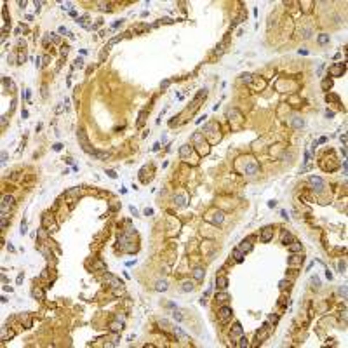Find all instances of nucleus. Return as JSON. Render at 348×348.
<instances>
[{
    "instance_id": "7",
    "label": "nucleus",
    "mask_w": 348,
    "mask_h": 348,
    "mask_svg": "<svg viewBox=\"0 0 348 348\" xmlns=\"http://www.w3.org/2000/svg\"><path fill=\"white\" fill-rule=\"evenodd\" d=\"M310 185L313 186L315 193H322V191H324V188H326L324 179H320L319 176H310Z\"/></svg>"
},
{
    "instance_id": "12",
    "label": "nucleus",
    "mask_w": 348,
    "mask_h": 348,
    "mask_svg": "<svg viewBox=\"0 0 348 348\" xmlns=\"http://www.w3.org/2000/svg\"><path fill=\"white\" fill-rule=\"evenodd\" d=\"M253 78H254V80H251V84H249V85H251L254 91H263V89L266 87V80H263V78H259V80H258V77H253Z\"/></svg>"
},
{
    "instance_id": "1",
    "label": "nucleus",
    "mask_w": 348,
    "mask_h": 348,
    "mask_svg": "<svg viewBox=\"0 0 348 348\" xmlns=\"http://www.w3.org/2000/svg\"><path fill=\"white\" fill-rule=\"evenodd\" d=\"M235 169L242 174H247V176H253L259 171V164L253 159V157H242L237 160L235 164Z\"/></svg>"
},
{
    "instance_id": "19",
    "label": "nucleus",
    "mask_w": 348,
    "mask_h": 348,
    "mask_svg": "<svg viewBox=\"0 0 348 348\" xmlns=\"http://www.w3.org/2000/svg\"><path fill=\"white\" fill-rule=\"evenodd\" d=\"M216 287H218L219 291H225V289L228 287V279H226V277H223V275H221V277H218V279H216Z\"/></svg>"
},
{
    "instance_id": "4",
    "label": "nucleus",
    "mask_w": 348,
    "mask_h": 348,
    "mask_svg": "<svg viewBox=\"0 0 348 348\" xmlns=\"http://www.w3.org/2000/svg\"><path fill=\"white\" fill-rule=\"evenodd\" d=\"M77 136H78V139H80V144H82V150L85 152V153H89V155H92V157H96V153H97V150L96 148H92L91 144H89V141H87V138H85V132L82 131V129H78V132H77Z\"/></svg>"
},
{
    "instance_id": "62",
    "label": "nucleus",
    "mask_w": 348,
    "mask_h": 348,
    "mask_svg": "<svg viewBox=\"0 0 348 348\" xmlns=\"http://www.w3.org/2000/svg\"><path fill=\"white\" fill-rule=\"evenodd\" d=\"M341 153H343V157H346V148L345 146H341Z\"/></svg>"
},
{
    "instance_id": "47",
    "label": "nucleus",
    "mask_w": 348,
    "mask_h": 348,
    "mask_svg": "<svg viewBox=\"0 0 348 348\" xmlns=\"http://www.w3.org/2000/svg\"><path fill=\"white\" fill-rule=\"evenodd\" d=\"M174 317H176V320H179V322L183 320V315H181L179 312H174Z\"/></svg>"
},
{
    "instance_id": "54",
    "label": "nucleus",
    "mask_w": 348,
    "mask_h": 348,
    "mask_svg": "<svg viewBox=\"0 0 348 348\" xmlns=\"http://www.w3.org/2000/svg\"><path fill=\"white\" fill-rule=\"evenodd\" d=\"M322 72H324V65H320V66H319V70H317V75H322Z\"/></svg>"
},
{
    "instance_id": "20",
    "label": "nucleus",
    "mask_w": 348,
    "mask_h": 348,
    "mask_svg": "<svg viewBox=\"0 0 348 348\" xmlns=\"http://www.w3.org/2000/svg\"><path fill=\"white\" fill-rule=\"evenodd\" d=\"M291 124H292V127H294V129H301V127L305 125V120H303L301 117H298V115H294V117L291 118Z\"/></svg>"
},
{
    "instance_id": "33",
    "label": "nucleus",
    "mask_w": 348,
    "mask_h": 348,
    "mask_svg": "<svg viewBox=\"0 0 348 348\" xmlns=\"http://www.w3.org/2000/svg\"><path fill=\"white\" fill-rule=\"evenodd\" d=\"M327 42H329V35L320 33V35H319V44H320V45H324V44H327Z\"/></svg>"
},
{
    "instance_id": "38",
    "label": "nucleus",
    "mask_w": 348,
    "mask_h": 348,
    "mask_svg": "<svg viewBox=\"0 0 348 348\" xmlns=\"http://www.w3.org/2000/svg\"><path fill=\"white\" fill-rule=\"evenodd\" d=\"M326 99H327V101H336V103H339V97H338L336 94H327Z\"/></svg>"
},
{
    "instance_id": "48",
    "label": "nucleus",
    "mask_w": 348,
    "mask_h": 348,
    "mask_svg": "<svg viewBox=\"0 0 348 348\" xmlns=\"http://www.w3.org/2000/svg\"><path fill=\"white\" fill-rule=\"evenodd\" d=\"M5 160H7V153H5V152H2V160H0V162H2V165L5 164Z\"/></svg>"
},
{
    "instance_id": "31",
    "label": "nucleus",
    "mask_w": 348,
    "mask_h": 348,
    "mask_svg": "<svg viewBox=\"0 0 348 348\" xmlns=\"http://www.w3.org/2000/svg\"><path fill=\"white\" fill-rule=\"evenodd\" d=\"M331 87H332V80H331V78H324V80H322V89L327 91V89H331Z\"/></svg>"
},
{
    "instance_id": "56",
    "label": "nucleus",
    "mask_w": 348,
    "mask_h": 348,
    "mask_svg": "<svg viewBox=\"0 0 348 348\" xmlns=\"http://www.w3.org/2000/svg\"><path fill=\"white\" fill-rule=\"evenodd\" d=\"M75 63H77V66H82V63H84V59H82V58H78V59H77V61H75Z\"/></svg>"
},
{
    "instance_id": "35",
    "label": "nucleus",
    "mask_w": 348,
    "mask_h": 348,
    "mask_svg": "<svg viewBox=\"0 0 348 348\" xmlns=\"http://www.w3.org/2000/svg\"><path fill=\"white\" fill-rule=\"evenodd\" d=\"M97 5L101 11H110V2H97Z\"/></svg>"
},
{
    "instance_id": "9",
    "label": "nucleus",
    "mask_w": 348,
    "mask_h": 348,
    "mask_svg": "<svg viewBox=\"0 0 348 348\" xmlns=\"http://www.w3.org/2000/svg\"><path fill=\"white\" fill-rule=\"evenodd\" d=\"M268 336H270V327H268V324H263V327L256 332V341H258V345H259L261 341L268 339Z\"/></svg>"
},
{
    "instance_id": "25",
    "label": "nucleus",
    "mask_w": 348,
    "mask_h": 348,
    "mask_svg": "<svg viewBox=\"0 0 348 348\" xmlns=\"http://www.w3.org/2000/svg\"><path fill=\"white\" fill-rule=\"evenodd\" d=\"M174 202H176V206L183 207V206H186V197L185 195H176L174 197Z\"/></svg>"
},
{
    "instance_id": "52",
    "label": "nucleus",
    "mask_w": 348,
    "mask_h": 348,
    "mask_svg": "<svg viewBox=\"0 0 348 348\" xmlns=\"http://www.w3.org/2000/svg\"><path fill=\"white\" fill-rule=\"evenodd\" d=\"M326 277H327V280H332V273L329 270H326Z\"/></svg>"
},
{
    "instance_id": "40",
    "label": "nucleus",
    "mask_w": 348,
    "mask_h": 348,
    "mask_svg": "<svg viewBox=\"0 0 348 348\" xmlns=\"http://www.w3.org/2000/svg\"><path fill=\"white\" fill-rule=\"evenodd\" d=\"M339 294H341L343 300H346V285H341V287H339Z\"/></svg>"
},
{
    "instance_id": "34",
    "label": "nucleus",
    "mask_w": 348,
    "mask_h": 348,
    "mask_svg": "<svg viewBox=\"0 0 348 348\" xmlns=\"http://www.w3.org/2000/svg\"><path fill=\"white\" fill-rule=\"evenodd\" d=\"M159 326H162V329H164V331H169V329H172V326H171V324H169L167 320H164V319H162V320L159 322Z\"/></svg>"
},
{
    "instance_id": "26",
    "label": "nucleus",
    "mask_w": 348,
    "mask_h": 348,
    "mask_svg": "<svg viewBox=\"0 0 348 348\" xmlns=\"http://www.w3.org/2000/svg\"><path fill=\"white\" fill-rule=\"evenodd\" d=\"M181 289H183L185 292H190V291H193V282H191V280H183V284H181Z\"/></svg>"
},
{
    "instance_id": "2",
    "label": "nucleus",
    "mask_w": 348,
    "mask_h": 348,
    "mask_svg": "<svg viewBox=\"0 0 348 348\" xmlns=\"http://www.w3.org/2000/svg\"><path fill=\"white\" fill-rule=\"evenodd\" d=\"M191 143H193L197 153L200 155V157L209 155V152H211V143L206 141V136H204V134H200V132H193V136H191Z\"/></svg>"
},
{
    "instance_id": "5",
    "label": "nucleus",
    "mask_w": 348,
    "mask_h": 348,
    "mask_svg": "<svg viewBox=\"0 0 348 348\" xmlns=\"http://www.w3.org/2000/svg\"><path fill=\"white\" fill-rule=\"evenodd\" d=\"M204 219L207 223H211V225H221L225 221V214L221 211H211V212H207L204 216Z\"/></svg>"
},
{
    "instance_id": "8",
    "label": "nucleus",
    "mask_w": 348,
    "mask_h": 348,
    "mask_svg": "<svg viewBox=\"0 0 348 348\" xmlns=\"http://www.w3.org/2000/svg\"><path fill=\"white\" fill-rule=\"evenodd\" d=\"M14 206V198L12 195H4L2 197V216H5V212Z\"/></svg>"
},
{
    "instance_id": "49",
    "label": "nucleus",
    "mask_w": 348,
    "mask_h": 348,
    "mask_svg": "<svg viewBox=\"0 0 348 348\" xmlns=\"http://www.w3.org/2000/svg\"><path fill=\"white\" fill-rule=\"evenodd\" d=\"M270 320H272L273 324H277V322H279V317H277V315H270Z\"/></svg>"
},
{
    "instance_id": "53",
    "label": "nucleus",
    "mask_w": 348,
    "mask_h": 348,
    "mask_svg": "<svg viewBox=\"0 0 348 348\" xmlns=\"http://www.w3.org/2000/svg\"><path fill=\"white\" fill-rule=\"evenodd\" d=\"M58 31H59V33H68V30H66L65 26H59V30H58Z\"/></svg>"
},
{
    "instance_id": "23",
    "label": "nucleus",
    "mask_w": 348,
    "mask_h": 348,
    "mask_svg": "<svg viewBox=\"0 0 348 348\" xmlns=\"http://www.w3.org/2000/svg\"><path fill=\"white\" fill-rule=\"evenodd\" d=\"M155 289H157V291H160V292L167 291V289H169V284H167V280H157V284H155Z\"/></svg>"
},
{
    "instance_id": "43",
    "label": "nucleus",
    "mask_w": 348,
    "mask_h": 348,
    "mask_svg": "<svg viewBox=\"0 0 348 348\" xmlns=\"http://www.w3.org/2000/svg\"><path fill=\"white\" fill-rule=\"evenodd\" d=\"M326 117H327V118H332V117H334V112H332V110H326Z\"/></svg>"
},
{
    "instance_id": "60",
    "label": "nucleus",
    "mask_w": 348,
    "mask_h": 348,
    "mask_svg": "<svg viewBox=\"0 0 348 348\" xmlns=\"http://www.w3.org/2000/svg\"><path fill=\"white\" fill-rule=\"evenodd\" d=\"M159 148H160V143H155V144H153V152H157Z\"/></svg>"
},
{
    "instance_id": "32",
    "label": "nucleus",
    "mask_w": 348,
    "mask_h": 348,
    "mask_svg": "<svg viewBox=\"0 0 348 348\" xmlns=\"http://www.w3.org/2000/svg\"><path fill=\"white\" fill-rule=\"evenodd\" d=\"M240 78H242V80H244L247 85H249V84H251V80H253V75H251V73H242V75H240Z\"/></svg>"
},
{
    "instance_id": "14",
    "label": "nucleus",
    "mask_w": 348,
    "mask_h": 348,
    "mask_svg": "<svg viewBox=\"0 0 348 348\" xmlns=\"http://www.w3.org/2000/svg\"><path fill=\"white\" fill-rule=\"evenodd\" d=\"M240 336H244V329L240 327V324H238V322H235V324H233V327H232L230 338H232V339H237V338H240Z\"/></svg>"
},
{
    "instance_id": "18",
    "label": "nucleus",
    "mask_w": 348,
    "mask_h": 348,
    "mask_svg": "<svg viewBox=\"0 0 348 348\" xmlns=\"http://www.w3.org/2000/svg\"><path fill=\"white\" fill-rule=\"evenodd\" d=\"M191 144H183L181 148H179V157L181 159H186V157H190V153H191Z\"/></svg>"
},
{
    "instance_id": "61",
    "label": "nucleus",
    "mask_w": 348,
    "mask_h": 348,
    "mask_svg": "<svg viewBox=\"0 0 348 348\" xmlns=\"http://www.w3.org/2000/svg\"><path fill=\"white\" fill-rule=\"evenodd\" d=\"M16 282H18V284H21V282H23V273H21V275H19L18 279H16Z\"/></svg>"
},
{
    "instance_id": "27",
    "label": "nucleus",
    "mask_w": 348,
    "mask_h": 348,
    "mask_svg": "<svg viewBox=\"0 0 348 348\" xmlns=\"http://www.w3.org/2000/svg\"><path fill=\"white\" fill-rule=\"evenodd\" d=\"M31 294L37 298V300H45V294H44V291H42L40 287H35V289L31 291Z\"/></svg>"
},
{
    "instance_id": "30",
    "label": "nucleus",
    "mask_w": 348,
    "mask_h": 348,
    "mask_svg": "<svg viewBox=\"0 0 348 348\" xmlns=\"http://www.w3.org/2000/svg\"><path fill=\"white\" fill-rule=\"evenodd\" d=\"M172 331L178 334V338H181V339H188V336L183 332V329H181V327H176V326H174V327H172Z\"/></svg>"
},
{
    "instance_id": "51",
    "label": "nucleus",
    "mask_w": 348,
    "mask_h": 348,
    "mask_svg": "<svg viewBox=\"0 0 348 348\" xmlns=\"http://www.w3.org/2000/svg\"><path fill=\"white\" fill-rule=\"evenodd\" d=\"M341 143L343 146H346V134H341Z\"/></svg>"
},
{
    "instance_id": "13",
    "label": "nucleus",
    "mask_w": 348,
    "mask_h": 348,
    "mask_svg": "<svg viewBox=\"0 0 348 348\" xmlns=\"http://www.w3.org/2000/svg\"><path fill=\"white\" fill-rule=\"evenodd\" d=\"M272 237H273V226H265L261 230V240L263 242H270Z\"/></svg>"
},
{
    "instance_id": "42",
    "label": "nucleus",
    "mask_w": 348,
    "mask_h": 348,
    "mask_svg": "<svg viewBox=\"0 0 348 348\" xmlns=\"http://www.w3.org/2000/svg\"><path fill=\"white\" fill-rule=\"evenodd\" d=\"M312 284H315V287H320V280H319V277H317V275H313V277H312Z\"/></svg>"
},
{
    "instance_id": "36",
    "label": "nucleus",
    "mask_w": 348,
    "mask_h": 348,
    "mask_svg": "<svg viewBox=\"0 0 348 348\" xmlns=\"http://www.w3.org/2000/svg\"><path fill=\"white\" fill-rule=\"evenodd\" d=\"M110 157V153H106V152H97L96 153V159H101V160H106Z\"/></svg>"
},
{
    "instance_id": "17",
    "label": "nucleus",
    "mask_w": 348,
    "mask_h": 348,
    "mask_svg": "<svg viewBox=\"0 0 348 348\" xmlns=\"http://www.w3.org/2000/svg\"><path fill=\"white\" fill-rule=\"evenodd\" d=\"M204 277H206V270H204V268H200V266H197V268L193 270V279H195V280H198V282H202V280H204Z\"/></svg>"
},
{
    "instance_id": "16",
    "label": "nucleus",
    "mask_w": 348,
    "mask_h": 348,
    "mask_svg": "<svg viewBox=\"0 0 348 348\" xmlns=\"http://www.w3.org/2000/svg\"><path fill=\"white\" fill-rule=\"evenodd\" d=\"M301 261H303V258L300 256V254H291V258H289V261H287V265H289V268H292V266H300L301 265Z\"/></svg>"
},
{
    "instance_id": "57",
    "label": "nucleus",
    "mask_w": 348,
    "mask_h": 348,
    "mask_svg": "<svg viewBox=\"0 0 348 348\" xmlns=\"http://www.w3.org/2000/svg\"><path fill=\"white\" fill-rule=\"evenodd\" d=\"M268 206H270V207H275V206H277V200H270Z\"/></svg>"
},
{
    "instance_id": "22",
    "label": "nucleus",
    "mask_w": 348,
    "mask_h": 348,
    "mask_svg": "<svg viewBox=\"0 0 348 348\" xmlns=\"http://www.w3.org/2000/svg\"><path fill=\"white\" fill-rule=\"evenodd\" d=\"M287 247H289L291 254H292V253H301V249H303V247H301V244H300V242H296V240H294V242H291Z\"/></svg>"
},
{
    "instance_id": "58",
    "label": "nucleus",
    "mask_w": 348,
    "mask_h": 348,
    "mask_svg": "<svg viewBox=\"0 0 348 348\" xmlns=\"http://www.w3.org/2000/svg\"><path fill=\"white\" fill-rule=\"evenodd\" d=\"M131 212H132L134 216H138V209H136V207H132V206H131Z\"/></svg>"
},
{
    "instance_id": "11",
    "label": "nucleus",
    "mask_w": 348,
    "mask_h": 348,
    "mask_svg": "<svg viewBox=\"0 0 348 348\" xmlns=\"http://www.w3.org/2000/svg\"><path fill=\"white\" fill-rule=\"evenodd\" d=\"M103 280L105 282H108L112 287H120V285H124V282L120 280V279H117V277H113L112 273H105V277H103Z\"/></svg>"
},
{
    "instance_id": "39",
    "label": "nucleus",
    "mask_w": 348,
    "mask_h": 348,
    "mask_svg": "<svg viewBox=\"0 0 348 348\" xmlns=\"http://www.w3.org/2000/svg\"><path fill=\"white\" fill-rule=\"evenodd\" d=\"M118 40H122V35H118V37H115V38H112V40H110V42H108V45H106V49H110V47H112V45H113V44H117V42H118Z\"/></svg>"
},
{
    "instance_id": "29",
    "label": "nucleus",
    "mask_w": 348,
    "mask_h": 348,
    "mask_svg": "<svg viewBox=\"0 0 348 348\" xmlns=\"http://www.w3.org/2000/svg\"><path fill=\"white\" fill-rule=\"evenodd\" d=\"M291 242H294V237H292L291 233H284V235H282V244H284V245H289Z\"/></svg>"
},
{
    "instance_id": "21",
    "label": "nucleus",
    "mask_w": 348,
    "mask_h": 348,
    "mask_svg": "<svg viewBox=\"0 0 348 348\" xmlns=\"http://www.w3.org/2000/svg\"><path fill=\"white\" fill-rule=\"evenodd\" d=\"M124 329V322L122 320H117V322H112L110 324V331L112 332H120Z\"/></svg>"
},
{
    "instance_id": "46",
    "label": "nucleus",
    "mask_w": 348,
    "mask_h": 348,
    "mask_svg": "<svg viewBox=\"0 0 348 348\" xmlns=\"http://www.w3.org/2000/svg\"><path fill=\"white\" fill-rule=\"evenodd\" d=\"M106 174H108L110 178H113V179L117 178V172H115V171H106Z\"/></svg>"
},
{
    "instance_id": "10",
    "label": "nucleus",
    "mask_w": 348,
    "mask_h": 348,
    "mask_svg": "<svg viewBox=\"0 0 348 348\" xmlns=\"http://www.w3.org/2000/svg\"><path fill=\"white\" fill-rule=\"evenodd\" d=\"M345 70H346V65L345 63H338V65H334V66L329 68V73H331V77H341L345 73Z\"/></svg>"
},
{
    "instance_id": "3",
    "label": "nucleus",
    "mask_w": 348,
    "mask_h": 348,
    "mask_svg": "<svg viewBox=\"0 0 348 348\" xmlns=\"http://www.w3.org/2000/svg\"><path fill=\"white\" fill-rule=\"evenodd\" d=\"M204 136L211 138V143H218L221 141V134H219V125L216 122H211L204 127Z\"/></svg>"
},
{
    "instance_id": "59",
    "label": "nucleus",
    "mask_w": 348,
    "mask_h": 348,
    "mask_svg": "<svg viewBox=\"0 0 348 348\" xmlns=\"http://www.w3.org/2000/svg\"><path fill=\"white\" fill-rule=\"evenodd\" d=\"M280 216H282V218H285V219H289V216H287V212H285V211H280Z\"/></svg>"
},
{
    "instance_id": "28",
    "label": "nucleus",
    "mask_w": 348,
    "mask_h": 348,
    "mask_svg": "<svg viewBox=\"0 0 348 348\" xmlns=\"http://www.w3.org/2000/svg\"><path fill=\"white\" fill-rule=\"evenodd\" d=\"M244 256H245V254H244V253H240V251L237 249V247L233 249V258H235V261H237V263H242V261H244Z\"/></svg>"
},
{
    "instance_id": "15",
    "label": "nucleus",
    "mask_w": 348,
    "mask_h": 348,
    "mask_svg": "<svg viewBox=\"0 0 348 348\" xmlns=\"http://www.w3.org/2000/svg\"><path fill=\"white\" fill-rule=\"evenodd\" d=\"M237 249L240 251V253H244V254H247V253H251L253 251V244L249 242V240H242L238 245H237Z\"/></svg>"
},
{
    "instance_id": "24",
    "label": "nucleus",
    "mask_w": 348,
    "mask_h": 348,
    "mask_svg": "<svg viewBox=\"0 0 348 348\" xmlns=\"http://www.w3.org/2000/svg\"><path fill=\"white\" fill-rule=\"evenodd\" d=\"M214 300H216V303L223 305L225 301H228V300H230V296H228L226 292H219V294H216V298H214Z\"/></svg>"
},
{
    "instance_id": "45",
    "label": "nucleus",
    "mask_w": 348,
    "mask_h": 348,
    "mask_svg": "<svg viewBox=\"0 0 348 348\" xmlns=\"http://www.w3.org/2000/svg\"><path fill=\"white\" fill-rule=\"evenodd\" d=\"M52 148H54L56 152H59V150H63V144H61V143H56V144H54Z\"/></svg>"
},
{
    "instance_id": "37",
    "label": "nucleus",
    "mask_w": 348,
    "mask_h": 348,
    "mask_svg": "<svg viewBox=\"0 0 348 348\" xmlns=\"http://www.w3.org/2000/svg\"><path fill=\"white\" fill-rule=\"evenodd\" d=\"M237 346H244V348H245V346H249V343H247V339H245L244 336H240V338H238V343H237Z\"/></svg>"
},
{
    "instance_id": "41",
    "label": "nucleus",
    "mask_w": 348,
    "mask_h": 348,
    "mask_svg": "<svg viewBox=\"0 0 348 348\" xmlns=\"http://www.w3.org/2000/svg\"><path fill=\"white\" fill-rule=\"evenodd\" d=\"M345 268H346V263H345V261H339V263H338V270H339L341 273H345Z\"/></svg>"
},
{
    "instance_id": "55",
    "label": "nucleus",
    "mask_w": 348,
    "mask_h": 348,
    "mask_svg": "<svg viewBox=\"0 0 348 348\" xmlns=\"http://www.w3.org/2000/svg\"><path fill=\"white\" fill-rule=\"evenodd\" d=\"M122 23H124V19H120V21H117V23H115V25H113V28H118V26H120V25H122Z\"/></svg>"
},
{
    "instance_id": "44",
    "label": "nucleus",
    "mask_w": 348,
    "mask_h": 348,
    "mask_svg": "<svg viewBox=\"0 0 348 348\" xmlns=\"http://www.w3.org/2000/svg\"><path fill=\"white\" fill-rule=\"evenodd\" d=\"M19 232H21V235H23V233H26V221H23V223H21V230H19Z\"/></svg>"
},
{
    "instance_id": "50",
    "label": "nucleus",
    "mask_w": 348,
    "mask_h": 348,
    "mask_svg": "<svg viewBox=\"0 0 348 348\" xmlns=\"http://www.w3.org/2000/svg\"><path fill=\"white\" fill-rule=\"evenodd\" d=\"M153 214V209H144V216H152Z\"/></svg>"
},
{
    "instance_id": "6",
    "label": "nucleus",
    "mask_w": 348,
    "mask_h": 348,
    "mask_svg": "<svg viewBox=\"0 0 348 348\" xmlns=\"http://www.w3.org/2000/svg\"><path fill=\"white\" fill-rule=\"evenodd\" d=\"M232 315H233V310H232L230 306H221V308H219V313H218V319H219L221 324H226V322L232 319Z\"/></svg>"
}]
</instances>
